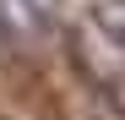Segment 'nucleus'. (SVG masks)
Segmentation results:
<instances>
[{"label": "nucleus", "instance_id": "1", "mask_svg": "<svg viewBox=\"0 0 125 120\" xmlns=\"http://www.w3.org/2000/svg\"><path fill=\"white\" fill-rule=\"evenodd\" d=\"M87 11L103 22L109 38H125V0H87Z\"/></svg>", "mask_w": 125, "mask_h": 120}, {"label": "nucleus", "instance_id": "2", "mask_svg": "<svg viewBox=\"0 0 125 120\" xmlns=\"http://www.w3.org/2000/svg\"><path fill=\"white\" fill-rule=\"evenodd\" d=\"M33 11L38 16H54V0H33Z\"/></svg>", "mask_w": 125, "mask_h": 120}]
</instances>
